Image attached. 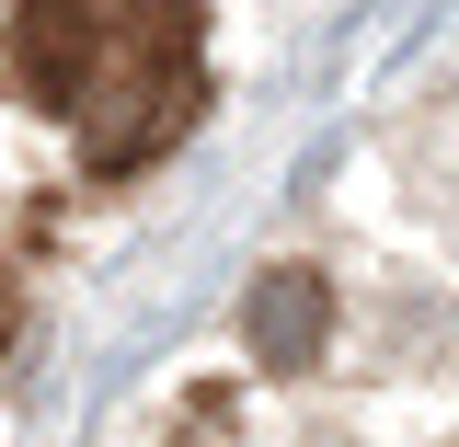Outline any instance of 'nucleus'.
Returning <instances> with one entry per match:
<instances>
[{
	"label": "nucleus",
	"mask_w": 459,
	"mask_h": 447,
	"mask_svg": "<svg viewBox=\"0 0 459 447\" xmlns=\"http://www.w3.org/2000/svg\"><path fill=\"white\" fill-rule=\"evenodd\" d=\"M241 344H253V367H276V379L322 367V344H333V287L310 276V264H264L253 298H241Z\"/></svg>",
	"instance_id": "obj_2"
},
{
	"label": "nucleus",
	"mask_w": 459,
	"mask_h": 447,
	"mask_svg": "<svg viewBox=\"0 0 459 447\" xmlns=\"http://www.w3.org/2000/svg\"><path fill=\"white\" fill-rule=\"evenodd\" d=\"M12 333H23V287H12V264H0V356H12Z\"/></svg>",
	"instance_id": "obj_3"
},
{
	"label": "nucleus",
	"mask_w": 459,
	"mask_h": 447,
	"mask_svg": "<svg viewBox=\"0 0 459 447\" xmlns=\"http://www.w3.org/2000/svg\"><path fill=\"white\" fill-rule=\"evenodd\" d=\"M207 0H23L12 12V92L81 126L92 172H138L207 104Z\"/></svg>",
	"instance_id": "obj_1"
}]
</instances>
